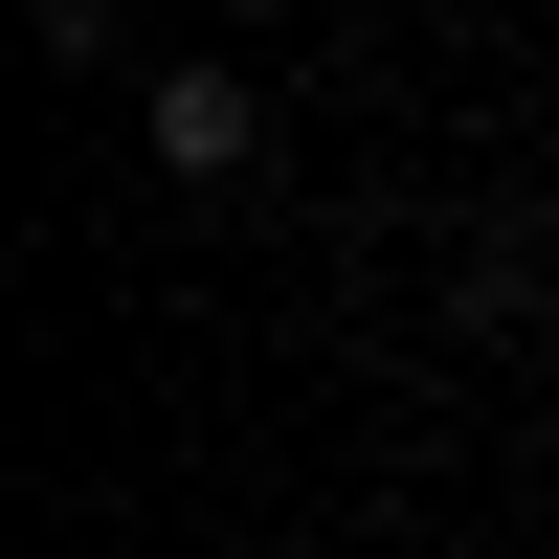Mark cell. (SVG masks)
<instances>
[{
  "mask_svg": "<svg viewBox=\"0 0 559 559\" xmlns=\"http://www.w3.org/2000/svg\"><path fill=\"white\" fill-rule=\"evenodd\" d=\"M247 23H292V0H247Z\"/></svg>",
  "mask_w": 559,
  "mask_h": 559,
  "instance_id": "3",
  "label": "cell"
},
{
  "mask_svg": "<svg viewBox=\"0 0 559 559\" xmlns=\"http://www.w3.org/2000/svg\"><path fill=\"white\" fill-rule=\"evenodd\" d=\"M537 224H471V247H448V336H537Z\"/></svg>",
  "mask_w": 559,
  "mask_h": 559,
  "instance_id": "2",
  "label": "cell"
},
{
  "mask_svg": "<svg viewBox=\"0 0 559 559\" xmlns=\"http://www.w3.org/2000/svg\"><path fill=\"white\" fill-rule=\"evenodd\" d=\"M134 134H157V179H247V157H269V90H247V68H157Z\"/></svg>",
  "mask_w": 559,
  "mask_h": 559,
  "instance_id": "1",
  "label": "cell"
}]
</instances>
